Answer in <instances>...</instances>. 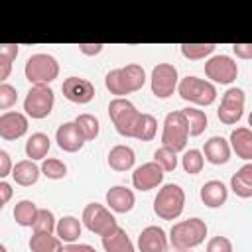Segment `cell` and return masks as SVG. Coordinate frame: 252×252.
<instances>
[{
    "label": "cell",
    "mask_w": 252,
    "mask_h": 252,
    "mask_svg": "<svg viewBox=\"0 0 252 252\" xmlns=\"http://www.w3.org/2000/svg\"><path fill=\"white\" fill-rule=\"evenodd\" d=\"M144 83H146V71L138 63L112 69L104 77V87L110 91V94H116V98H124V94L140 91Z\"/></svg>",
    "instance_id": "1"
},
{
    "label": "cell",
    "mask_w": 252,
    "mask_h": 252,
    "mask_svg": "<svg viewBox=\"0 0 252 252\" xmlns=\"http://www.w3.org/2000/svg\"><path fill=\"white\" fill-rule=\"evenodd\" d=\"M205 236H207V224L199 217L179 220L169 230V242L177 252L179 250H191V248L203 244Z\"/></svg>",
    "instance_id": "2"
},
{
    "label": "cell",
    "mask_w": 252,
    "mask_h": 252,
    "mask_svg": "<svg viewBox=\"0 0 252 252\" xmlns=\"http://www.w3.org/2000/svg\"><path fill=\"white\" fill-rule=\"evenodd\" d=\"M185 207V191L177 183H165L156 199H154V213L163 220H175Z\"/></svg>",
    "instance_id": "3"
},
{
    "label": "cell",
    "mask_w": 252,
    "mask_h": 252,
    "mask_svg": "<svg viewBox=\"0 0 252 252\" xmlns=\"http://www.w3.org/2000/svg\"><path fill=\"white\" fill-rule=\"evenodd\" d=\"M108 116L116 128V132L124 138H134L136 126L140 122L142 112L128 98H112L108 102Z\"/></svg>",
    "instance_id": "4"
},
{
    "label": "cell",
    "mask_w": 252,
    "mask_h": 252,
    "mask_svg": "<svg viewBox=\"0 0 252 252\" xmlns=\"http://www.w3.org/2000/svg\"><path fill=\"white\" fill-rule=\"evenodd\" d=\"M179 96L187 102H193V104H199V106H209L215 102L217 98V89L211 81H205V79H199L195 75H187L185 79H181L177 83V89Z\"/></svg>",
    "instance_id": "5"
},
{
    "label": "cell",
    "mask_w": 252,
    "mask_h": 252,
    "mask_svg": "<svg viewBox=\"0 0 252 252\" xmlns=\"http://www.w3.org/2000/svg\"><path fill=\"white\" fill-rule=\"evenodd\" d=\"M189 138V124L181 110H173L163 118V132H161V146L169 148L171 152H181L187 146Z\"/></svg>",
    "instance_id": "6"
},
{
    "label": "cell",
    "mask_w": 252,
    "mask_h": 252,
    "mask_svg": "<svg viewBox=\"0 0 252 252\" xmlns=\"http://www.w3.org/2000/svg\"><path fill=\"white\" fill-rule=\"evenodd\" d=\"M24 73L32 85H49L59 75V63L49 53H33L28 57Z\"/></svg>",
    "instance_id": "7"
},
{
    "label": "cell",
    "mask_w": 252,
    "mask_h": 252,
    "mask_svg": "<svg viewBox=\"0 0 252 252\" xmlns=\"http://www.w3.org/2000/svg\"><path fill=\"white\" fill-rule=\"evenodd\" d=\"M53 104H55V94L49 85H32V89L28 91V94L24 98L26 114L35 120L49 116L53 110Z\"/></svg>",
    "instance_id": "8"
},
{
    "label": "cell",
    "mask_w": 252,
    "mask_h": 252,
    "mask_svg": "<svg viewBox=\"0 0 252 252\" xmlns=\"http://www.w3.org/2000/svg\"><path fill=\"white\" fill-rule=\"evenodd\" d=\"M179 77H177V67L171 63H158L152 69V77H150V85H152V93L158 98H167L173 94V91L177 89Z\"/></svg>",
    "instance_id": "9"
},
{
    "label": "cell",
    "mask_w": 252,
    "mask_h": 252,
    "mask_svg": "<svg viewBox=\"0 0 252 252\" xmlns=\"http://www.w3.org/2000/svg\"><path fill=\"white\" fill-rule=\"evenodd\" d=\"M244 102H246V94L242 89L238 87H232L228 89L222 98H220V104H219V110H217V116L222 124L230 126V124H236L242 114H244Z\"/></svg>",
    "instance_id": "10"
},
{
    "label": "cell",
    "mask_w": 252,
    "mask_h": 252,
    "mask_svg": "<svg viewBox=\"0 0 252 252\" xmlns=\"http://www.w3.org/2000/svg\"><path fill=\"white\" fill-rule=\"evenodd\" d=\"M83 224L91 230V232H94V234H98V236H102V234H106L110 228H114L116 226V219H114V215L110 213V209H106L104 205H100V203H89L85 209H83Z\"/></svg>",
    "instance_id": "11"
},
{
    "label": "cell",
    "mask_w": 252,
    "mask_h": 252,
    "mask_svg": "<svg viewBox=\"0 0 252 252\" xmlns=\"http://www.w3.org/2000/svg\"><path fill=\"white\" fill-rule=\"evenodd\" d=\"M205 75L213 83L230 85L238 75V65L228 55H213L205 63Z\"/></svg>",
    "instance_id": "12"
},
{
    "label": "cell",
    "mask_w": 252,
    "mask_h": 252,
    "mask_svg": "<svg viewBox=\"0 0 252 252\" xmlns=\"http://www.w3.org/2000/svg\"><path fill=\"white\" fill-rule=\"evenodd\" d=\"M63 96L75 104H87L94 98V87L83 77H67L61 85Z\"/></svg>",
    "instance_id": "13"
},
{
    "label": "cell",
    "mask_w": 252,
    "mask_h": 252,
    "mask_svg": "<svg viewBox=\"0 0 252 252\" xmlns=\"http://www.w3.org/2000/svg\"><path fill=\"white\" fill-rule=\"evenodd\" d=\"M163 175H165L163 169L156 161H148V163H142L140 167L134 169V173H132V185L138 191H152L158 185H161Z\"/></svg>",
    "instance_id": "14"
},
{
    "label": "cell",
    "mask_w": 252,
    "mask_h": 252,
    "mask_svg": "<svg viewBox=\"0 0 252 252\" xmlns=\"http://www.w3.org/2000/svg\"><path fill=\"white\" fill-rule=\"evenodd\" d=\"M28 132V116L16 110H6L0 114V138L12 142Z\"/></svg>",
    "instance_id": "15"
},
{
    "label": "cell",
    "mask_w": 252,
    "mask_h": 252,
    "mask_svg": "<svg viewBox=\"0 0 252 252\" xmlns=\"http://www.w3.org/2000/svg\"><path fill=\"white\" fill-rule=\"evenodd\" d=\"M55 142L63 152H69V154H75L85 146V138L79 132L75 122H63L55 132Z\"/></svg>",
    "instance_id": "16"
},
{
    "label": "cell",
    "mask_w": 252,
    "mask_h": 252,
    "mask_svg": "<svg viewBox=\"0 0 252 252\" xmlns=\"http://www.w3.org/2000/svg\"><path fill=\"white\" fill-rule=\"evenodd\" d=\"M138 250L140 252H165L167 250V236L161 226L150 224L138 236Z\"/></svg>",
    "instance_id": "17"
},
{
    "label": "cell",
    "mask_w": 252,
    "mask_h": 252,
    "mask_svg": "<svg viewBox=\"0 0 252 252\" xmlns=\"http://www.w3.org/2000/svg\"><path fill=\"white\" fill-rule=\"evenodd\" d=\"M134 203H136V197H134V191L124 187V185H114L106 191V205L112 213H128L134 209Z\"/></svg>",
    "instance_id": "18"
},
{
    "label": "cell",
    "mask_w": 252,
    "mask_h": 252,
    "mask_svg": "<svg viewBox=\"0 0 252 252\" xmlns=\"http://www.w3.org/2000/svg\"><path fill=\"white\" fill-rule=\"evenodd\" d=\"M203 158L213 165H222L230 159V146L222 136H213L203 146Z\"/></svg>",
    "instance_id": "19"
},
{
    "label": "cell",
    "mask_w": 252,
    "mask_h": 252,
    "mask_svg": "<svg viewBox=\"0 0 252 252\" xmlns=\"http://www.w3.org/2000/svg\"><path fill=\"white\" fill-rule=\"evenodd\" d=\"M199 195H201V201H203L207 207L217 209V207H222V205L226 203V199H228V189H226V185H224L222 181L211 179V181H207V183L201 187Z\"/></svg>",
    "instance_id": "20"
},
{
    "label": "cell",
    "mask_w": 252,
    "mask_h": 252,
    "mask_svg": "<svg viewBox=\"0 0 252 252\" xmlns=\"http://www.w3.org/2000/svg\"><path fill=\"white\" fill-rule=\"evenodd\" d=\"M102 248L104 252H134V244L130 236L118 224L110 228L106 234H102Z\"/></svg>",
    "instance_id": "21"
},
{
    "label": "cell",
    "mask_w": 252,
    "mask_h": 252,
    "mask_svg": "<svg viewBox=\"0 0 252 252\" xmlns=\"http://www.w3.org/2000/svg\"><path fill=\"white\" fill-rule=\"evenodd\" d=\"M230 150L242 158V159H252V132L250 128L246 126H240V128H234L230 132V142H228Z\"/></svg>",
    "instance_id": "22"
},
{
    "label": "cell",
    "mask_w": 252,
    "mask_h": 252,
    "mask_svg": "<svg viewBox=\"0 0 252 252\" xmlns=\"http://www.w3.org/2000/svg\"><path fill=\"white\" fill-rule=\"evenodd\" d=\"M134 161H136V154H134V150L130 146L118 144V146H114L108 152V165L114 171H128V169H132Z\"/></svg>",
    "instance_id": "23"
},
{
    "label": "cell",
    "mask_w": 252,
    "mask_h": 252,
    "mask_svg": "<svg viewBox=\"0 0 252 252\" xmlns=\"http://www.w3.org/2000/svg\"><path fill=\"white\" fill-rule=\"evenodd\" d=\"M39 167L35 165V161H32V159H22V161H18L14 167H12V177H14V181L18 183V185H22V187H32L33 183H37V179H39Z\"/></svg>",
    "instance_id": "24"
},
{
    "label": "cell",
    "mask_w": 252,
    "mask_h": 252,
    "mask_svg": "<svg viewBox=\"0 0 252 252\" xmlns=\"http://www.w3.org/2000/svg\"><path fill=\"white\" fill-rule=\"evenodd\" d=\"M230 189L240 199H250L252 197V163H244L230 177Z\"/></svg>",
    "instance_id": "25"
},
{
    "label": "cell",
    "mask_w": 252,
    "mask_h": 252,
    "mask_svg": "<svg viewBox=\"0 0 252 252\" xmlns=\"http://www.w3.org/2000/svg\"><path fill=\"white\" fill-rule=\"evenodd\" d=\"M81 228H83V226H81V220H79L77 217L67 215V217H63V219H59V220L55 222V236H57L61 242L73 244V242L79 240Z\"/></svg>",
    "instance_id": "26"
},
{
    "label": "cell",
    "mask_w": 252,
    "mask_h": 252,
    "mask_svg": "<svg viewBox=\"0 0 252 252\" xmlns=\"http://www.w3.org/2000/svg\"><path fill=\"white\" fill-rule=\"evenodd\" d=\"M51 148V142H49V136L43 134V132H35L28 138L26 142V156L35 161V159H45L47 152Z\"/></svg>",
    "instance_id": "27"
},
{
    "label": "cell",
    "mask_w": 252,
    "mask_h": 252,
    "mask_svg": "<svg viewBox=\"0 0 252 252\" xmlns=\"http://www.w3.org/2000/svg\"><path fill=\"white\" fill-rule=\"evenodd\" d=\"M35 215H37V207L30 199H22L14 207V220L20 226H32L35 220Z\"/></svg>",
    "instance_id": "28"
},
{
    "label": "cell",
    "mask_w": 252,
    "mask_h": 252,
    "mask_svg": "<svg viewBox=\"0 0 252 252\" xmlns=\"http://www.w3.org/2000/svg\"><path fill=\"white\" fill-rule=\"evenodd\" d=\"M63 242L53 234H33L30 238L32 252H61Z\"/></svg>",
    "instance_id": "29"
},
{
    "label": "cell",
    "mask_w": 252,
    "mask_h": 252,
    "mask_svg": "<svg viewBox=\"0 0 252 252\" xmlns=\"http://www.w3.org/2000/svg\"><path fill=\"white\" fill-rule=\"evenodd\" d=\"M183 116L187 118V124H189V136H201L207 128V114L199 108H193V106H187L181 110Z\"/></svg>",
    "instance_id": "30"
},
{
    "label": "cell",
    "mask_w": 252,
    "mask_h": 252,
    "mask_svg": "<svg viewBox=\"0 0 252 252\" xmlns=\"http://www.w3.org/2000/svg\"><path fill=\"white\" fill-rule=\"evenodd\" d=\"M215 43H181L179 49H181V55L189 61H199V59H205L209 57L213 51H215Z\"/></svg>",
    "instance_id": "31"
},
{
    "label": "cell",
    "mask_w": 252,
    "mask_h": 252,
    "mask_svg": "<svg viewBox=\"0 0 252 252\" xmlns=\"http://www.w3.org/2000/svg\"><path fill=\"white\" fill-rule=\"evenodd\" d=\"M79 128V132L83 134L85 142L89 140H94L98 136V130H100V124H98V118L93 116V114H79L75 120H73Z\"/></svg>",
    "instance_id": "32"
},
{
    "label": "cell",
    "mask_w": 252,
    "mask_h": 252,
    "mask_svg": "<svg viewBox=\"0 0 252 252\" xmlns=\"http://www.w3.org/2000/svg\"><path fill=\"white\" fill-rule=\"evenodd\" d=\"M156 130H158V120H156L152 114L142 112L140 122H138L136 132H134V138L140 140V142H150V140L156 136Z\"/></svg>",
    "instance_id": "33"
},
{
    "label": "cell",
    "mask_w": 252,
    "mask_h": 252,
    "mask_svg": "<svg viewBox=\"0 0 252 252\" xmlns=\"http://www.w3.org/2000/svg\"><path fill=\"white\" fill-rule=\"evenodd\" d=\"M55 217L49 209H37L35 220L32 224L33 234H53L55 232Z\"/></svg>",
    "instance_id": "34"
},
{
    "label": "cell",
    "mask_w": 252,
    "mask_h": 252,
    "mask_svg": "<svg viewBox=\"0 0 252 252\" xmlns=\"http://www.w3.org/2000/svg\"><path fill=\"white\" fill-rule=\"evenodd\" d=\"M181 165L185 169V173H191V175H197L201 173L203 165H205V158L199 150H187L181 158Z\"/></svg>",
    "instance_id": "35"
},
{
    "label": "cell",
    "mask_w": 252,
    "mask_h": 252,
    "mask_svg": "<svg viewBox=\"0 0 252 252\" xmlns=\"http://www.w3.org/2000/svg\"><path fill=\"white\" fill-rule=\"evenodd\" d=\"M39 171L47 179H63L67 175V165L61 159H57V158H47V159H43Z\"/></svg>",
    "instance_id": "36"
},
{
    "label": "cell",
    "mask_w": 252,
    "mask_h": 252,
    "mask_svg": "<svg viewBox=\"0 0 252 252\" xmlns=\"http://www.w3.org/2000/svg\"><path fill=\"white\" fill-rule=\"evenodd\" d=\"M154 161L163 169V173H165V171H173V169L177 167V154L171 152L169 148L161 146V148H158V150L154 152Z\"/></svg>",
    "instance_id": "37"
},
{
    "label": "cell",
    "mask_w": 252,
    "mask_h": 252,
    "mask_svg": "<svg viewBox=\"0 0 252 252\" xmlns=\"http://www.w3.org/2000/svg\"><path fill=\"white\" fill-rule=\"evenodd\" d=\"M16 100H18V91L8 83H0V110L12 108Z\"/></svg>",
    "instance_id": "38"
},
{
    "label": "cell",
    "mask_w": 252,
    "mask_h": 252,
    "mask_svg": "<svg viewBox=\"0 0 252 252\" xmlns=\"http://www.w3.org/2000/svg\"><path fill=\"white\" fill-rule=\"evenodd\" d=\"M207 252H232V242L226 236H213L207 242Z\"/></svg>",
    "instance_id": "39"
},
{
    "label": "cell",
    "mask_w": 252,
    "mask_h": 252,
    "mask_svg": "<svg viewBox=\"0 0 252 252\" xmlns=\"http://www.w3.org/2000/svg\"><path fill=\"white\" fill-rule=\"evenodd\" d=\"M18 53H20V45H16V43H0V55H2L4 59L16 61Z\"/></svg>",
    "instance_id": "40"
},
{
    "label": "cell",
    "mask_w": 252,
    "mask_h": 252,
    "mask_svg": "<svg viewBox=\"0 0 252 252\" xmlns=\"http://www.w3.org/2000/svg\"><path fill=\"white\" fill-rule=\"evenodd\" d=\"M12 159H10V154L8 152H4V150H0V179H4L6 175H10L12 173Z\"/></svg>",
    "instance_id": "41"
},
{
    "label": "cell",
    "mask_w": 252,
    "mask_h": 252,
    "mask_svg": "<svg viewBox=\"0 0 252 252\" xmlns=\"http://www.w3.org/2000/svg\"><path fill=\"white\" fill-rule=\"evenodd\" d=\"M232 51L240 59H252V43H234Z\"/></svg>",
    "instance_id": "42"
},
{
    "label": "cell",
    "mask_w": 252,
    "mask_h": 252,
    "mask_svg": "<svg viewBox=\"0 0 252 252\" xmlns=\"http://www.w3.org/2000/svg\"><path fill=\"white\" fill-rule=\"evenodd\" d=\"M102 43H79V51L83 55H96L102 51Z\"/></svg>",
    "instance_id": "43"
},
{
    "label": "cell",
    "mask_w": 252,
    "mask_h": 252,
    "mask_svg": "<svg viewBox=\"0 0 252 252\" xmlns=\"http://www.w3.org/2000/svg\"><path fill=\"white\" fill-rule=\"evenodd\" d=\"M61 252H96V250L91 244H77V242H73V244H65L61 248Z\"/></svg>",
    "instance_id": "44"
},
{
    "label": "cell",
    "mask_w": 252,
    "mask_h": 252,
    "mask_svg": "<svg viewBox=\"0 0 252 252\" xmlns=\"http://www.w3.org/2000/svg\"><path fill=\"white\" fill-rule=\"evenodd\" d=\"M12 193H14V189H12V185L10 183H6L4 179H0V201L6 205L10 199H12Z\"/></svg>",
    "instance_id": "45"
},
{
    "label": "cell",
    "mask_w": 252,
    "mask_h": 252,
    "mask_svg": "<svg viewBox=\"0 0 252 252\" xmlns=\"http://www.w3.org/2000/svg\"><path fill=\"white\" fill-rule=\"evenodd\" d=\"M10 73H12V61H8V59H4L0 55V83H6Z\"/></svg>",
    "instance_id": "46"
},
{
    "label": "cell",
    "mask_w": 252,
    "mask_h": 252,
    "mask_svg": "<svg viewBox=\"0 0 252 252\" xmlns=\"http://www.w3.org/2000/svg\"><path fill=\"white\" fill-rule=\"evenodd\" d=\"M0 252H8V250H6V246H4V244H0Z\"/></svg>",
    "instance_id": "47"
},
{
    "label": "cell",
    "mask_w": 252,
    "mask_h": 252,
    "mask_svg": "<svg viewBox=\"0 0 252 252\" xmlns=\"http://www.w3.org/2000/svg\"><path fill=\"white\" fill-rule=\"evenodd\" d=\"M2 209H4V203H2V201H0V211H2Z\"/></svg>",
    "instance_id": "48"
},
{
    "label": "cell",
    "mask_w": 252,
    "mask_h": 252,
    "mask_svg": "<svg viewBox=\"0 0 252 252\" xmlns=\"http://www.w3.org/2000/svg\"><path fill=\"white\" fill-rule=\"evenodd\" d=\"M179 252H191V250H179Z\"/></svg>",
    "instance_id": "49"
}]
</instances>
